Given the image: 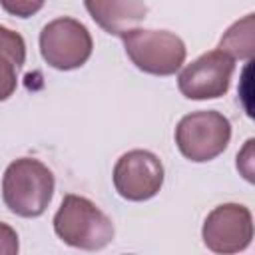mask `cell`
I'll return each instance as SVG.
<instances>
[{
  "mask_svg": "<svg viewBox=\"0 0 255 255\" xmlns=\"http://www.w3.org/2000/svg\"><path fill=\"white\" fill-rule=\"evenodd\" d=\"M54 195V173L40 159L20 157L12 161L2 177V199L20 217H40Z\"/></svg>",
  "mask_w": 255,
  "mask_h": 255,
  "instance_id": "obj_1",
  "label": "cell"
},
{
  "mask_svg": "<svg viewBox=\"0 0 255 255\" xmlns=\"http://www.w3.org/2000/svg\"><path fill=\"white\" fill-rule=\"evenodd\" d=\"M56 235L70 247L96 251L104 249L114 239L112 219L88 197L68 193L56 215H54Z\"/></svg>",
  "mask_w": 255,
  "mask_h": 255,
  "instance_id": "obj_2",
  "label": "cell"
},
{
  "mask_svg": "<svg viewBox=\"0 0 255 255\" xmlns=\"http://www.w3.org/2000/svg\"><path fill=\"white\" fill-rule=\"evenodd\" d=\"M124 48L131 64L151 76H171L185 60V44L179 36L167 30L131 28L122 36Z\"/></svg>",
  "mask_w": 255,
  "mask_h": 255,
  "instance_id": "obj_3",
  "label": "cell"
},
{
  "mask_svg": "<svg viewBox=\"0 0 255 255\" xmlns=\"http://www.w3.org/2000/svg\"><path fill=\"white\" fill-rule=\"evenodd\" d=\"M231 139L229 120L215 110H199L183 116L175 128V143L183 157L203 163L223 153Z\"/></svg>",
  "mask_w": 255,
  "mask_h": 255,
  "instance_id": "obj_4",
  "label": "cell"
},
{
  "mask_svg": "<svg viewBox=\"0 0 255 255\" xmlns=\"http://www.w3.org/2000/svg\"><path fill=\"white\" fill-rule=\"evenodd\" d=\"M92 48L94 42L88 28L76 18H56L40 32V54L56 70L82 68L92 56Z\"/></svg>",
  "mask_w": 255,
  "mask_h": 255,
  "instance_id": "obj_5",
  "label": "cell"
},
{
  "mask_svg": "<svg viewBox=\"0 0 255 255\" xmlns=\"http://www.w3.org/2000/svg\"><path fill=\"white\" fill-rule=\"evenodd\" d=\"M233 70V58L221 50H211L179 72L177 88L187 100H215L227 94Z\"/></svg>",
  "mask_w": 255,
  "mask_h": 255,
  "instance_id": "obj_6",
  "label": "cell"
},
{
  "mask_svg": "<svg viewBox=\"0 0 255 255\" xmlns=\"http://www.w3.org/2000/svg\"><path fill=\"white\" fill-rule=\"evenodd\" d=\"M163 185L161 159L147 149H131L114 165V187L128 201H145Z\"/></svg>",
  "mask_w": 255,
  "mask_h": 255,
  "instance_id": "obj_7",
  "label": "cell"
},
{
  "mask_svg": "<svg viewBox=\"0 0 255 255\" xmlns=\"http://www.w3.org/2000/svg\"><path fill=\"white\" fill-rule=\"evenodd\" d=\"M201 237L205 247L215 253H237L247 249L253 239L251 211L241 203H223L215 207L205 217Z\"/></svg>",
  "mask_w": 255,
  "mask_h": 255,
  "instance_id": "obj_8",
  "label": "cell"
},
{
  "mask_svg": "<svg viewBox=\"0 0 255 255\" xmlns=\"http://www.w3.org/2000/svg\"><path fill=\"white\" fill-rule=\"evenodd\" d=\"M92 20L108 34L122 36L147 16L143 0H84Z\"/></svg>",
  "mask_w": 255,
  "mask_h": 255,
  "instance_id": "obj_9",
  "label": "cell"
},
{
  "mask_svg": "<svg viewBox=\"0 0 255 255\" xmlns=\"http://www.w3.org/2000/svg\"><path fill=\"white\" fill-rule=\"evenodd\" d=\"M26 62V42L24 38L0 26V102L8 100L18 86V72Z\"/></svg>",
  "mask_w": 255,
  "mask_h": 255,
  "instance_id": "obj_10",
  "label": "cell"
},
{
  "mask_svg": "<svg viewBox=\"0 0 255 255\" xmlns=\"http://www.w3.org/2000/svg\"><path fill=\"white\" fill-rule=\"evenodd\" d=\"M253 14H247L239 22H235L221 38L219 50L225 52L229 58L249 60L253 56Z\"/></svg>",
  "mask_w": 255,
  "mask_h": 255,
  "instance_id": "obj_11",
  "label": "cell"
},
{
  "mask_svg": "<svg viewBox=\"0 0 255 255\" xmlns=\"http://www.w3.org/2000/svg\"><path fill=\"white\" fill-rule=\"evenodd\" d=\"M46 0H0V6L4 8V12H8L10 16L16 18H30L36 12L42 10Z\"/></svg>",
  "mask_w": 255,
  "mask_h": 255,
  "instance_id": "obj_12",
  "label": "cell"
},
{
  "mask_svg": "<svg viewBox=\"0 0 255 255\" xmlns=\"http://www.w3.org/2000/svg\"><path fill=\"white\" fill-rule=\"evenodd\" d=\"M20 249L16 231L0 221V255H16Z\"/></svg>",
  "mask_w": 255,
  "mask_h": 255,
  "instance_id": "obj_13",
  "label": "cell"
}]
</instances>
